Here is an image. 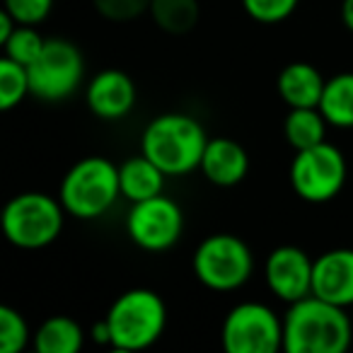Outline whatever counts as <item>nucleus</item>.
<instances>
[{
  "label": "nucleus",
  "instance_id": "4be33fe9",
  "mask_svg": "<svg viewBox=\"0 0 353 353\" xmlns=\"http://www.w3.org/2000/svg\"><path fill=\"white\" fill-rule=\"evenodd\" d=\"M32 336L34 334L30 332L20 310L10 307V305H0V353L25 351Z\"/></svg>",
  "mask_w": 353,
  "mask_h": 353
},
{
  "label": "nucleus",
  "instance_id": "c756f323",
  "mask_svg": "<svg viewBox=\"0 0 353 353\" xmlns=\"http://www.w3.org/2000/svg\"><path fill=\"white\" fill-rule=\"evenodd\" d=\"M351 319H353V307H351Z\"/></svg>",
  "mask_w": 353,
  "mask_h": 353
},
{
  "label": "nucleus",
  "instance_id": "ddd939ff",
  "mask_svg": "<svg viewBox=\"0 0 353 353\" xmlns=\"http://www.w3.org/2000/svg\"><path fill=\"white\" fill-rule=\"evenodd\" d=\"M312 295L339 307H353V250L339 247L314 259Z\"/></svg>",
  "mask_w": 353,
  "mask_h": 353
},
{
  "label": "nucleus",
  "instance_id": "393cba45",
  "mask_svg": "<svg viewBox=\"0 0 353 353\" xmlns=\"http://www.w3.org/2000/svg\"><path fill=\"white\" fill-rule=\"evenodd\" d=\"M94 10L112 22H131L150 10V0H92Z\"/></svg>",
  "mask_w": 353,
  "mask_h": 353
},
{
  "label": "nucleus",
  "instance_id": "7ed1b4c3",
  "mask_svg": "<svg viewBox=\"0 0 353 353\" xmlns=\"http://www.w3.org/2000/svg\"><path fill=\"white\" fill-rule=\"evenodd\" d=\"M121 196L119 167L107 157H85L65 172L59 199L65 213L80 221H94L104 216Z\"/></svg>",
  "mask_w": 353,
  "mask_h": 353
},
{
  "label": "nucleus",
  "instance_id": "c85d7f7f",
  "mask_svg": "<svg viewBox=\"0 0 353 353\" xmlns=\"http://www.w3.org/2000/svg\"><path fill=\"white\" fill-rule=\"evenodd\" d=\"M341 22L348 32H353V0H343L341 3Z\"/></svg>",
  "mask_w": 353,
  "mask_h": 353
},
{
  "label": "nucleus",
  "instance_id": "9d476101",
  "mask_svg": "<svg viewBox=\"0 0 353 353\" xmlns=\"http://www.w3.org/2000/svg\"><path fill=\"white\" fill-rule=\"evenodd\" d=\"M184 230V213L174 199L157 194L145 201L131 203L126 232L133 245L145 252H165L174 247Z\"/></svg>",
  "mask_w": 353,
  "mask_h": 353
},
{
  "label": "nucleus",
  "instance_id": "a878e982",
  "mask_svg": "<svg viewBox=\"0 0 353 353\" xmlns=\"http://www.w3.org/2000/svg\"><path fill=\"white\" fill-rule=\"evenodd\" d=\"M6 10L17 20V25H41L49 17L54 0H3Z\"/></svg>",
  "mask_w": 353,
  "mask_h": 353
},
{
  "label": "nucleus",
  "instance_id": "aec40b11",
  "mask_svg": "<svg viewBox=\"0 0 353 353\" xmlns=\"http://www.w3.org/2000/svg\"><path fill=\"white\" fill-rule=\"evenodd\" d=\"M150 17L162 32L189 34L199 22V0H150Z\"/></svg>",
  "mask_w": 353,
  "mask_h": 353
},
{
  "label": "nucleus",
  "instance_id": "cd10ccee",
  "mask_svg": "<svg viewBox=\"0 0 353 353\" xmlns=\"http://www.w3.org/2000/svg\"><path fill=\"white\" fill-rule=\"evenodd\" d=\"M90 334H92V341L99 343V346H112V332H109L107 319H102V322L94 324Z\"/></svg>",
  "mask_w": 353,
  "mask_h": 353
},
{
  "label": "nucleus",
  "instance_id": "5701e85b",
  "mask_svg": "<svg viewBox=\"0 0 353 353\" xmlns=\"http://www.w3.org/2000/svg\"><path fill=\"white\" fill-rule=\"evenodd\" d=\"M46 46V39L39 34L34 25H17V30L10 34V39L3 44L6 49V56L22 65H32L39 54L44 51Z\"/></svg>",
  "mask_w": 353,
  "mask_h": 353
},
{
  "label": "nucleus",
  "instance_id": "423d86ee",
  "mask_svg": "<svg viewBox=\"0 0 353 353\" xmlns=\"http://www.w3.org/2000/svg\"><path fill=\"white\" fill-rule=\"evenodd\" d=\"M194 274L206 288L230 293L250 281L254 271V254L242 237L218 232L208 235L194 252Z\"/></svg>",
  "mask_w": 353,
  "mask_h": 353
},
{
  "label": "nucleus",
  "instance_id": "f8f14e48",
  "mask_svg": "<svg viewBox=\"0 0 353 353\" xmlns=\"http://www.w3.org/2000/svg\"><path fill=\"white\" fill-rule=\"evenodd\" d=\"M136 83L123 70L117 68L97 73L85 90L88 109L104 121H119V119L128 117L131 109L136 107Z\"/></svg>",
  "mask_w": 353,
  "mask_h": 353
},
{
  "label": "nucleus",
  "instance_id": "a211bd4d",
  "mask_svg": "<svg viewBox=\"0 0 353 353\" xmlns=\"http://www.w3.org/2000/svg\"><path fill=\"white\" fill-rule=\"evenodd\" d=\"M319 112L324 114L329 126L353 128V73H339L327 80Z\"/></svg>",
  "mask_w": 353,
  "mask_h": 353
},
{
  "label": "nucleus",
  "instance_id": "412c9836",
  "mask_svg": "<svg viewBox=\"0 0 353 353\" xmlns=\"http://www.w3.org/2000/svg\"><path fill=\"white\" fill-rule=\"evenodd\" d=\"M27 94H32L27 65L3 56L0 59V109L10 112V109L20 107V102Z\"/></svg>",
  "mask_w": 353,
  "mask_h": 353
},
{
  "label": "nucleus",
  "instance_id": "20e7f679",
  "mask_svg": "<svg viewBox=\"0 0 353 353\" xmlns=\"http://www.w3.org/2000/svg\"><path fill=\"white\" fill-rule=\"evenodd\" d=\"M104 319L117 351H143L150 348L165 332L167 307L155 290L131 288L114 300Z\"/></svg>",
  "mask_w": 353,
  "mask_h": 353
},
{
  "label": "nucleus",
  "instance_id": "f257e3e1",
  "mask_svg": "<svg viewBox=\"0 0 353 353\" xmlns=\"http://www.w3.org/2000/svg\"><path fill=\"white\" fill-rule=\"evenodd\" d=\"M353 341V319L317 295L290 303L283 317V351L288 353H343Z\"/></svg>",
  "mask_w": 353,
  "mask_h": 353
},
{
  "label": "nucleus",
  "instance_id": "39448f33",
  "mask_svg": "<svg viewBox=\"0 0 353 353\" xmlns=\"http://www.w3.org/2000/svg\"><path fill=\"white\" fill-rule=\"evenodd\" d=\"M63 221L65 208L61 199L41 192H25L12 196L0 216L3 235L20 250L49 247L63 230Z\"/></svg>",
  "mask_w": 353,
  "mask_h": 353
},
{
  "label": "nucleus",
  "instance_id": "6ab92c4d",
  "mask_svg": "<svg viewBox=\"0 0 353 353\" xmlns=\"http://www.w3.org/2000/svg\"><path fill=\"white\" fill-rule=\"evenodd\" d=\"M327 119L319 112V107H298L290 109L288 117L283 121V133L285 141L295 150H305L324 143L327 138Z\"/></svg>",
  "mask_w": 353,
  "mask_h": 353
},
{
  "label": "nucleus",
  "instance_id": "2eb2a0df",
  "mask_svg": "<svg viewBox=\"0 0 353 353\" xmlns=\"http://www.w3.org/2000/svg\"><path fill=\"white\" fill-rule=\"evenodd\" d=\"M276 85H279V94L288 104V109H298V107H319V99H322L327 80L322 78V73L312 63L295 61V63H288L281 70Z\"/></svg>",
  "mask_w": 353,
  "mask_h": 353
},
{
  "label": "nucleus",
  "instance_id": "f3484780",
  "mask_svg": "<svg viewBox=\"0 0 353 353\" xmlns=\"http://www.w3.org/2000/svg\"><path fill=\"white\" fill-rule=\"evenodd\" d=\"M32 343L37 353H78L85 343V332L73 317L56 314L41 322Z\"/></svg>",
  "mask_w": 353,
  "mask_h": 353
},
{
  "label": "nucleus",
  "instance_id": "f03ea898",
  "mask_svg": "<svg viewBox=\"0 0 353 353\" xmlns=\"http://www.w3.org/2000/svg\"><path fill=\"white\" fill-rule=\"evenodd\" d=\"M208 136L189 114L170 112L155 117L141 136V152L167 176H182L201 167Z\"/></svg>",
  "mask_w": 353,
  "mask_h": 353
},
{
  "label": "nucleus",
  "instance_id": "6e6552de",
  "mask_svg": "<svg viewBox=\"0 0 353 353\" xmlns=\"http://www.w3.org/2000/svg\"><path fill=\"white\" fill-rule=\"evenodd\" d=\"M225 353H276L283 348V319L264 303H240L221 329Z\"/></svg>",
  "mask_w": 353,
  "mask_h": 353
},
{
  "label": "nucleus",
  "instance_id": "0eeeda50",
  "mask_svg": "<svg viewBox=\"0 0 353 353\" xmlns=\"http://www.w3.org/2000/svg\"><path fill=\"white\" fill-rule=\"evenodd\" d=\"M346 157L327 141L305 150H295L290 162V187L307 203H327L336 199L346 184Z\"/></svg>",
  "mask_w": 353,
  "mask_h": 353
},
{
  "label": "nucleus",
  "instance_id": "bb28decb",
  "mask_svg": "<svg viewBox=\"0 0 353 353\" xmlns=\"http://www.w3.org/2000/svg\"><path fill=\"white\" fill-rule=\"evenodd\" d=\"M15 30H17V20L3 8V12H0V44H6Z\"/></svg>",
  "mask_w": 353,
  "mask_h": 353
},
{
  "label": "nucleus",
  "instance_id": "9b49d317",
  "mask_svg": "<svg viewBox=\"0 0 353 353\" xmlns=\"http://www.w3.org/2000/svg\"><path fill=\"white\" fill-rule=\"evenodd\" d=\"M312 266L314 259H310L300 247H276L264 266L266 285L283 303H298L312 295Z\"/></svg>",
  "mask_w": 353,
  "mask_h": 353
},
{
  "label": "nucleus",
  "instance_id": "4468645a",
  "mask_svg": "<svg viewBox=\"0 0 353 353\" xmlns=\"http://www.w3.org/2000/svg\"><path fill=\"white\" fill-rule=\"evenodd\" d=\"M199 170L216 187H235L250 172V155L232 138H208Z\"/></svg>",
  "mask_w": 353,
  "mask_h": 353
},
{
  "label": "nucleus",
  "instance_id": "dca6fc26",
  "mask_svg": "<svg viewBox=\"0 0 353 353\" xmlns=\"http://www.w3.org/2000/svg\"><path fill=\"white\" fill-rule=\"evenodd\" d=\"M165 172L148 160L145 155H133L119 165V184H121V196L126 201H145L157 194H162L165 187Z\"/></svg>",
  "mask_w": 353,
  "mask_h": 353
},
{
  "label": "nucleus",
  "instance_id": "b1692460",
  "mask_svg": "<svg viewBox=\"0 0 353 353\" xmlns=\"http://www.w3.org/2000/svg\"><path fill=\"white\" fill-rule=\"evenodd\" d=\"M300 0H242V8L252 20L261 25H276L288 20L295 12Z\"/></svg>",
  "mask_w": 353,
  "mask_h": 353
},
{
  "label": "nucleus",
  "instance_id": "1a4fd4ad",
  "mask_svg": "<svg viewBox=\"0 0 353 353\" xmlns=\"http://www.w3.org/2000/svg\"><path fill=\"white\" fill-rule=\"evenodd\" d=\"M30 70L32 97L41 102H63L78 90L85 75V61L80 49L68 39H46L44 51Z\"/></svg>",
  "mask_w": 353,
  "mask_h": 353
}]
</instances>
